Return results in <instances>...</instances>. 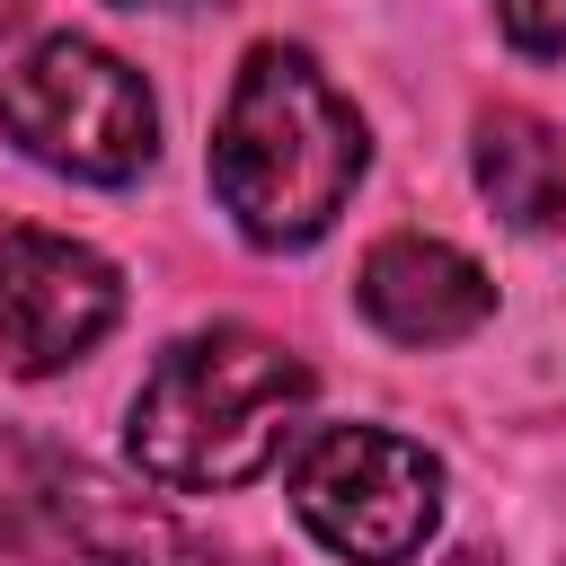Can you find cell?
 <instances>
[{
	"label": "cell",
	"instance_id": "cell-10",
	"mask_svg": "<svg viewBox=\"0 0 566 566\" xmlns=\"http://www.w3.org/2000/svg\"><path fill=\"white\" fill-rule=\"evenodd\" d=\"M495 18L522 53H566V0H495Z\"/></svg>",
	"mask_w": 566,
	"mask_h": 566
},
{
	"label": "cell",
	"instance_id": "cell-6",
	"mask_svg": "<svg viewBox=\"0 0 566 566\" xmlns=\"http://www.w3.org/2000/svg\"><path fill=\"white\" fill-rule=\"evenodd\" d=\"M354 301H363V318H371L389 345H451V336L486 327L495 283H486V265L460 256L451 239L398 230V239H380V248L363 256Z\"/></svg>",
	"mask_w": 566,
	"mask_h": 566
},
{
	"label": "cell",
	"instance_id": "cell-4",
	"mask_svg": "<svg viewBox=\"0 0 566 566\" xmlns=\"http://www.w3.org/2000/svg\"><path fill=\"white\" fill-rule=\"evenodd\" d=\"M292 513L354 566H407L442 522V460L389 424H318L292 451Z\"/></svg>",
	"mask_w": 566,
	"mask_h": 566
},
{
	"label": "cell",
	"instance_id": "cell-7",
	"mask_svg": "<svg viewBox=\"0 0 566 566\" xmlns=\"http://www.w3.org/2000/svg\"><path fill=\"white\" fill-rule=\"evenodd\" d=\"M469 159H478V195L513 230H557L566 221V142L531 106H486Z\"/></svg>",
	"mask_w": 566,
	"mask_h": 566
},
{
	"label": "cell",
	"instance_id": "cell-5",
	"mask_svg": "<svg viewBox=\"0 0 566 566\" xmlns=\"http://www.w3.org/2000/svg\"><path fill=\"white\" fill-rule=\"evenodd\" d=\"M115 318H124V274L97 248L27 221L0 230V363L18 380L80 363Z\"/></svg>",
	"mask_w": 566,
	"mask_h": 566
},
{
	"label": "cell",
	"instance_id": "cell-3",
	"mask_svg": "<svg viewBox=\"0 0 566 566\" xmlns=\"http://www.w3.org/2000/svg\"><path fill=\"white\" fill-rule=\"evenodd\" d=\"M0 133L80 186H124L159 150V106L142 71L88 35H44L9 80H0Z\"/></svg>",
	"mask_w": 566,
	"mask_h": 566
},
{
	"label": "cell",
	"instance_id": "cell-11",
	"mask_svg": "<svg viewBox=\"0 0 566 566\" xmlns=\"http://www.w3.org/2000/svg\"><path fill=\"white\" fill-rule=\"evenodd\" d=\"M18 18H27V0H0V27H18Z\"/></svg>",
	"mask_w": 566,
	"mask_h": 566
},
{
	"label": "cell",
	"instance_id": "cell-9",
	"mask_svg": "<svg viewBox=\"0 0 566 566\" xmlns=\"http://www.w3.org/2000/svg\"><path fill=\"white\" fill-rule=\"evenodd\" d=\"M44 522L62 531V451H44V442L0 424V539L27 548Z\"/></svg>",
	"mask_w": 566,
	"mask_h": 566
},
{
	"label": "cell",
	"instance_id": "cell-12",
	"mask_svg": "<svg viewBox=\"0 0 566 566\" xmlns=\"http://www.w3.org/2000/svg\"><path fill=\"white\" fill-rule=\"evenodd\" d=\"M115 9H159V0H115Z\"/></svg>",
	"mask_w": 566,
	"mask_h": 566
},
{
	"label": "cell",
	"instance_id": "cell-2",
	"mask_svg": "<svg viewBox=\"0 0 566 566\" xmlns=\"http://www.w3.org/2000/svg\"><path fill=\"white\" fill-rule=\"evenodd\" d=\"M301 407H310V371L274 336H256V327H195L133 389L124 451L168 495H221V486H248L283 451Z\"/></svg>",
	"mask_w": 566,
	"mask_h": 566
},
{
	"label": "cell",
	"instance_id": "cell-8",
	"mask_svg": "<svg viewBox=\"0 0 566 566\" xmlns=\"http://www.w3.org/2000/svg\"><path fill=\"white\" fill-rule=\"evenodd\" d=\"M62 531L97 557V566H212L168 513H150L142 495H115L97 469L62 460Z\"/></svg>",
	"mask_w": 566,
	"mask_h": 566
},
{
	"label": "cell",
	"instance_id": "cell-1",
	"mask_svg": "<svg viewBox=\"0 0 566 566\" xmlns=\"http://www.w3.org/2000/svg\"><path fill=\"white\" fill-rule=\"evenodd\" d=\"M363 159V115L301 44H256L239 62L212 124V195L256 248H310L345 212Z\"/></svg>",
	"mask_w": 566,
	"mask_h": 566
}]
</instances>
